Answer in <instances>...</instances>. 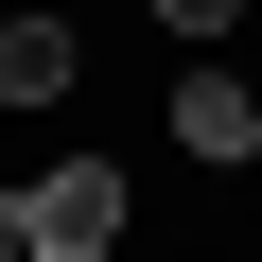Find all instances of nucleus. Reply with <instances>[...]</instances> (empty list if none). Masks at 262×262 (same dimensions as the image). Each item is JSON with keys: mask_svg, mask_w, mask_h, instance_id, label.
Instances as JSON below:
<instances>
[{"mask_svg": "<svg viewBox=\"0 0 262 262\" xmlns=\"http://www.w3.org/2000/svg\"><path fill=\"white\" fill-rule=\"evenodd\" d=\"M105 245H122V175L105 158H53L35 175V262H105Z\"/></svg>", "mask_w": 262, "mask_h": 262, "instance_id": "obj_1", "label": "nucleus"}, {"mask_svg": "<svg viewBox=\"0 0 262 262\" xmlns=\"http://www.w3.org/2000/svg\"><path fill=\"white\" fill-rule=\"evenodd\" d=\"M175 140H192L210 175H245V158H262V105H245V70H192V88H175Z\"/></svg>", "mask_w": 262, "mask_h": 262, "instance_id": "obj_2", "label": "nucleus"}, {"mask_svg": "<svg viewBox=\"0 0 262 262\" xmlns=\"http://www.w3.org/2000/svg\"><path fill=\"white\" fill-rule=\"evenodd\" d=\"M70 70H88V35H70V18H0V122H18V105H53Z\"/></svg>", "mask_w": 262, "mask_h": 262, "instance_id": "obj_3", "label": "nucleus"}, {"mask_svg": "<svg viewBox=\"0 0 262 262\" xmlns=\"http://www.w3.org/2000/svg\"><path fill=\"white\" fill-rule=\"evenodd\" d=\"M140 18H175V35H227V18H245V0H140Z\"/></svg>", "mask_w": 262, "mask_h": 262, "instance_id": "obj_4", "label": "nucleus"}, {"mask_svg": "<svg viewBox=\"0 0 262 262\" xmlns=\"http://www.w3.org/2000/svg\"><path fill=\"white\" fill-rule=\"evenodd\" d=\"M0 262H35V192H0Z\"/></svg>", "mask_w": 262, "mask_h": 262, "instance_id": "obj_5", "label": "nucleus"}]
</instances>
